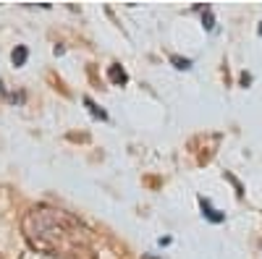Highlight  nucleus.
<instances>
[{"label":"nucleus","instance_id":"obj_5","mask_svg":"<svg viewBox=\"0 0 262 259\" xmlns=\"http://www.w3.org/2000/svg\"><path fill=\"white\" fill-rule=\"evenodd\" d=\"M84 105L90 107V113H92L95 118H100V121H107V113H105V110H100V107H97V105H95L90 97H84Z\"/></svg>","mask_w":262,"mask_h":259},{"label":"nucleus","instance_id":"obj_2","mask_svg":"<svg viewBox=\"0 0 262 259\" xmlns=\"http://www.w3.org/2000/svg\"><path fill=\"white\" fill-rule=\"evenodd\" d=\"M107 79H111L116 86H123L126 81H128V76H126V71L118 66V63H113V66L111 68H107Z\"/></svg>","mask_w":262,"mask_h":259},{"label":"nucleus","instance_id":"obj_7","mask_svg":"<svg viewBox=\"0 0 262 259\" xmlns=\"http://www.w3.org/2000/svg\"><path fill=\"white\" fill-rule=\"evenodd\" d=\"M202 21H205V29H212V27H215V24H212V11H210V8L205 11V16H202Z\"/></svg>","mask_w":262,"mask_h":259},{"label":"nucleus","instance_id":"obj_8","mask_svg":"<svg viewBox=\"0 0 262 259\" xmlns=\"http://www.w3.org/2000/svg\"><path fill=\"white\" fill-rule=\"evenodd\" d=\"M259 37H262V24H259Z\"/></svg>","mask_w":262,"mask_h":259},{"label":"nucleus","instance_id":"obj_1","mask_svg":"<svg viewBox=\"0 0 262 259\" xmlns=\"http://www.w3.org/2000/svg\"><path fill=\"white\" fill-rule=\"evenodd\" d=\"M21 228L32 249L50 256H71L90 241L84 223L55 207H32L21 220Z\"/></svg>","mask_w":262,"mask_h":259},{"label":"nucleus","instance_id":"obj_3","mask_svg":"<svg viewBox=\"0 0 262 259\" xmlns=\"http://www.w3.org/2000/svg\"><path fill=\"white\" fill-rule=\"evenodd\" d=\"M202 212H205V218H210L212 223H223V220H226V215H217V209H215L207 199H202Z\"/></svg>","mask_w":262,"mask_h":259},{"label":"nucleus","instance_id":"obj_6","mask_svg":"<svg viewBox=\"0 0 262 259\" xmlns=\"http://www.w3.org/2000/svg\"><path fill=\"white\" fill-rule=\"evenodd\" d=\"M170 60L176 63V68H184V71H186V68H191V60H189V58H179V55H173Z\"/></svg>","mask_w":262,"mask_h":259},{"label":"nucleus","instance_id":"obj_4","mask_svg":"<svg viewBox=\"0 0 262 259\" xmlns=\"http://www.w3.org/2000/svg\"><path fill=\"white\" fill-rule=\"evenodd\" d=\"M13 66H24V63H27V58H29V50L24 48V45H18L16 50H13Z\"/></svg>","mask_w":262,"mask_h":259}]
</instances>
